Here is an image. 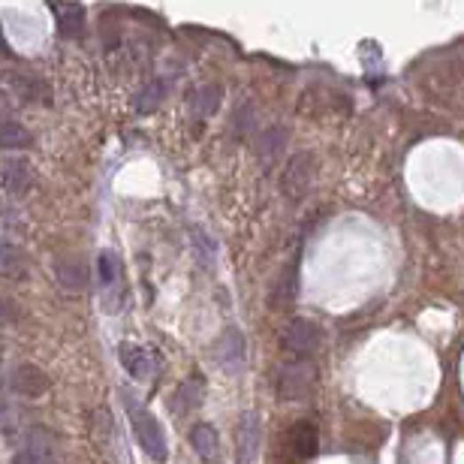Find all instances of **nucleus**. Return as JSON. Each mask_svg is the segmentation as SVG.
<instances>
[{
    "mask_svg": "<svg viewBox=\"0 0 464 464\" xmlns=\"http://www.w3.org/2000/svg\"><path fill=\"white\" fill-rule=\"evenodd\" d=\"M10 383H12V389L19 392V395H25V398H43L45 392H49V386H51V380L49 374L40 368V365H34V362H19L12 368V374H10Z\"/></svg>",
    "mask_w": 464,
    "mask_h": 464,
    "instance_id": "8",
    "label": "nucleus"
},
{
    "mask_svg": "<svg viewBox=\"0 0 464 464\" xmlns=\"http://www.w3.org/2000/svg\"><path fill=\"white\" fill-rule=\"evenodd\" d=\"M15 464H60L58 461V446H55V435L43 425L28 431L25 446L15 455Z\"/></svg>",
    "mask_w": 464,
    "mask_h": 464,
    "instance_id": "6",
    "label": "nucleus"
},
{
    "mask_svg": "<svg viewBox=\"0 0 464 464\" xmlns=\"http://www.w3.org/2000/svg\"><path fill=\"white\" fill-rule=\"evenodd\" d=\"M317 383V365L314 359H287L278 368L275 389L284 401H305Z\"/></svg>",
    "mask_w": 464,
    "mask_h": 464,
    "instance_id": "3",
    "label": "nucleus"
},
{
    "mask_svg": "<svg viewBox=\"0 0 464 464\" xmlns=\"http://www.w3.org/2000/svg\"><path fill=\"white\" fill-rule=\"evenodd\" d=\"M97 275H100V305L106 314H121L127 299L124 263L115 250H100L97 256Z\"/></svg>",
    "mask_w": 464,
    "mask_h": 464,
    "instance_id": "1",
    "label": "nucleus"
},
{
    "mask_svg": "<svg viewBox=\"0 0 464 464\" xmlns=\"http://www.w3.org/2000/svg\"><path fill=\"white\" fill-rule=\"evenodd\" d=\"M202 401V383H196V380H190V383H185L178 389V395H175V401H172V407L178 410V416H185L190 413L196 405Z\"/></svg>",
    "mask_w": 464,
    "mask_h": 464,
    "instance_id": "19",
    "label": "nucleus"
},
{
    "mask_svg": "<svg viewBox=\"0 0 464 464\" xmlns=\"http://www.w3.org/2000/svg\"><path fill=\"white\" fill-rule=\"evenodd\" d=\"M314 172H317V163H314V154L308 151H299L295 157H290L284 169V178H280V187L290 200H302L308 193L311 185H314Z\"/></svg>",
    "mask_w": 464,
    "mask_h": 464,
    "instance_id": "5",
    "label": "nucleus"
},
{
    "mask_svg": "<svg viewBox=\"0 0 464 464\" xmlns=\"http://www.w3.org/2000/svg\"><path fill=\"white\" fill-rule=\"evenodd\" d=\"M30 133L25 130V127L19 124V121L12 118H0V148H30Z\"/></svg>",
    "mask_w": 464,
    "mask_h": 464,
    "instance_id": "16",
    "label": "nucleus"
},
{
    "mask_svg": "<svg viewBox=\"0 0 464 464\" xmlns=\"http://www.w3.org/2000/svg\"><path fill=\"white\" fill-rule=\"evenodd\" d=\"M163 94H166V82H151V85L139 94L136 106H139V112H151L163 103Z\"/></svg>",
    "mask_w": 464,
    "mask_h": 464,
    "instance_id": "21",
    "label": "nucleus"
},
{
    "mask_svg": "<svg viewBox=\"0 0 464 464\" xmlns=\"http://www.w3.org/2000/svg\"><path fill=\"white\" fill-rule=\"evenodd\" d=\"M4 185L10 193H25V190L34 185V172H30L28 163H21V160H10V163L4 166Z\"/></svg>",
    "mask_w": 464,
    "mask_h": 464,
    "instance_id": "15",
    "label": "nucleus"
},
{
    "mask_svg": "<svg viewBox=\"0 0 464 464\" xmlns=\"http://www.w3.org/2000/svg\"><path fill=\"white\" fill-rule=\"evenodd\" d=\"M284 450H287V459L293 464H302L308 459H314L317 452V431L311 422H295L290 425V431H287L284 437Z\"/></svg>",
    "mask_w": 464,
    "mask_h": 464,
    "instance_id": "11",
    "label": "nucleus"
},
{
    "mask_svg": "<svg viewBox=\"0 0 464 464\" xmlns=\"http://www.w3.org/2000/svg\"><path fill=\"white\" fill-rule=\"evenodd\" d=\"M55 271L58 280L64 284V290H85L88 287V269L79 256H60Z\"/></svg>",
    "mask_w": 464,
    "mask_h": 464,
    "instance_id": "13",
    "label": "nucleus"
},
{
    "mask_svg": "<svg viewBox=\"0 0 464 464\" xmlns=\"http://www.w3.org/2000/svg\"><path fill=\"white\" fill-rule=\"evenodd\" d=\"M190 446H193L196 455H200L205 464L217 461V435L211 425H205V422L193 425V429H190Z\"/></svg>",
    "mask_w": 464,
    "mask_h": 464,
    "instance_id": "14",
    "label": "nucleus"
},
{
    "mask_svg": "<svg viewBox=\"0 0 464 464\" xmlns=\"http://www.w3.org/2000/svg\"><path fill=\"white\" fill-rule=\"evenodd\" d=\"M121 368L136 380H154L160 374V356L154 350L139 347V344H121L118 347Z\"/></svg>",
    "mask_w": 464,
    "mask_h": 464,
    "instance_id": "7",
    "label": "nucleus"
},
{
    "mask_svg": "<svg viewBox=\"0 0 464 464\" xmlns=\"http://www.w3.org/2000/svg\"><path fill=\"white\" fill-rule=\"evenodd\" d=\"M319 338H323V332L314 323H308V319H290L280 329V347H284V353L290 359H314Z\"/></svg>",
    "mask_w": 464,
    "mask_h": 464,
    "instance_id": "4",
    "label": "nucleus"
},
{
    "mask_svg": "<svg viewBox=\"0 0 464 464\" xmlns=\"http://www.w3.org/2000/svg\"><path fill=\"white\" fill-rule=\"evenodd\" d=\"M51 12L60 19V34L64 36H73L82 30V19H85V6L79 4H58L51 6Z\"/></svg>",
    "mask_w": 464,
    "mask_h": 464,
    "instance_id": "18",
    "label": "nucleus"
},
{
    "mask_svg": "<svg viewBox=\"0 0 464 464\" xmlns=\"http://www.w3.org/2000/svg\"><path fill=\"white\" fill-rule=\"evenodd\" d=\"M127 410H130V425L133 435L139 440L142 452L154 461H166L169 459V446H166V435L160 429V422L151 416V410H145L136 398H127Z\"/></svg>",
    "mask_w": 464,
    "mask_h": 464,
    "instance_id": "2",
    "label": "nucleus"
},
{
    "mask_svg": "<svg viewBox=\"0 0 464 464\" xmlns=\"http://www.w3.org/2000/svg\"><path fill=\"white\" fill-rule=\"evenodd\" d=\"M287 145V130L284 127H269V130H263L256 136V154L263 160H275L280 154V148Z\"/></svg>",
    "mask_w": 464,
    "mask_h": 464,
    "instance_id": "17",
    "label": "nucleus"
},
{
    "mask_svg": "<svg viewBox=\"0 0 464 464\" xmlns=\"http://www.w3.org/2000/svg\"><path fill=\"white\" fill-rule=\"evenodd\" d=\"M217 103H220V88L217 85H208V88H200L193 94V112L200 118H208L217 112Z\"/></svg>",
    "mask_w": 464,
    "mask_h": 464,
    "instance_id": "20",
    "label": "nucleus"
},
{
    "mask_svg": "<svg viewBox=\"0 0 464 464\" xmlns=\"http://www.w3.org/2000/svg\"><path fill=\"white\" fill-rule=\"evenodd\" d=\"M28 271H30V263L25 250L12 245V241H0V275L19 280V278H28Z\"/></svg>",
    "mask_w": 464,
    "mask_h": 464,
    "instance_id": "12",
    "label": "nucleus"
},
{
    "mask_svg": "<svg viewBox=\"0 0 464 464\" xmlns=\"http://www.w3.org/2000/svg\"><path fill=\"white\" fill-rule=\"evenodd\" d=\"M215 359L226 374H239L241 371V365H245V338H241V332L235 329V326H230V329L217 338Z\"/></svg>",
    "mask_w": 464,
    "mask_h": 464,
    "instance_id": "10",
    "label": "nucleus"
},
{
    "mask_svg": "<svg viewBox=\"0 0 464 464\" xmlns=\"http://www.w3.org/2000/svg\"><path fill=\"white\" fill-rule=\"evenodd\" d=\"M260 444H263V425L260 416L254 410H248L239 420V431H235V450H239V461L241 464H254L256 455H260Z\"/></svg>",
    "mask_w": 464,
    "mask_h": 464,
    "instance_id": "9",
    "label": "nucleus"
}]
</instances>
